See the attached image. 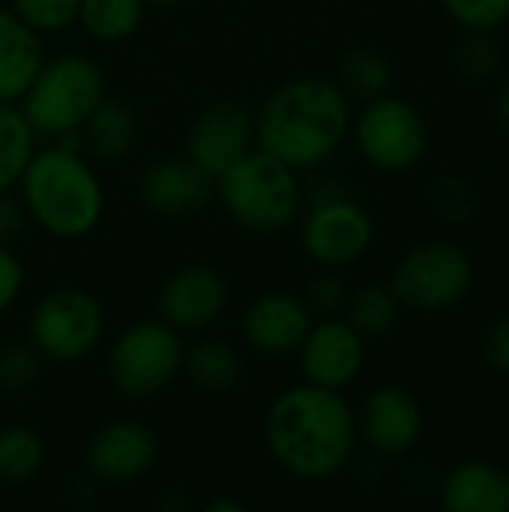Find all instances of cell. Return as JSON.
<instances>
[{"mask_svg": "<svg viewBox=\"0 0 509 512\" xmlns=\"http://www.w3.org/2000/svg\"><path fill=\"white\" fill-rule=\"evenodd\" d=\"M105 336V309L84 288L48 291L30 312V342L51 363H78Z\"/></svg>", "mask_w": 509, "mask_h": 512, "instance_id": "30bf717a", "label": "cell"}, {"mask_svg": "<svg viewBox=\"0 0 509 512\" xmlns=\"http://www.w3.org/2000/svg\"><path fill=\"white\" fill-rule=\"evenodd\" d=\"M453 66L459 78L471 84L489 81L504 66V48L495 39V30H462L453 45Z\"/></svg>", "mask_w": 509, "mask_h": 512, "instance_id": "4316f807", "label": "cell"}, {"mask_svg": "<svg viewBox=\"0 0 509 512\" xmlns=\"http://www.w3.org/2000/svg\"><path fill=\"white\" fill-rule=\"evenodd\" d=\"M480 354H483V363H486L495 375L509 378V312L507 315L492 318V324L483 330Z\"/></svg>", "mask_w": 509, "mask_h": 512, "instance_id": "d6a6232c", "label": "cell"}, {"mask_svg": "<svg viewBox=\"0 0 509 512\" xmlns=\"http://www.w3.org/2000/svg\"><path fill=\"white\" fill-rule=\"evenodd\" d=\"M108 381L123 399H153L180 378L183 333L162 318L129 324L108 348Z\"/></svg>", "mask_w": 509, "mask_h": 512, "instance_id": "52a82bcc", "label": "cell"}, {"mask_svg": "<svg viewBox=\"0 0 509 512\" xmlns=\"http://www.w3.org/2000/svg\"><path fill=\"white\" fill-rule=\"evenodd\" d=\"M426 432V411L417 393H411L402 384H381L357 411V435L360 441L384 456L396 459L411 453Z\"/></svg>", "mask_w": 509, "mask_h": 512, "instance_id": "7c38bea8", "label": "cell"}, {"mask_svg": "<svg viewBox=\"0 0 509 512\" xmlns=\"http://www.w3.org/2000/svg\"><path fill=\"white\" fill-rule=\"evenodd\" d=\"M498 120H501V126L509 132V75L504 78V84H501V90H498Z\"/></svg>", "mask_w": 509, "mask_h": 512, "instance_id": "d590c367", "label": "cell"}, {"mask_svg": "<svg viewBox=\"0 0 509 512\" xmlns=\"http://www.w3.org/2000/svg\"><path fill=\"white\" fill-rule=\"evenodd\" d=\"M399 312H402V303L396 300L390 285H363L348 294L342 318L369 342V339L387 336L396 327Z\"/></svg>", "mask_w": 509, "mask_h": 512, "instance_id": "cb8c5ba5", "label": "cell"}, {"mask_svg": "<svg viewBox=\"0 0 509 512\" xmlns=\"http://www.w3.org/2000/svg\"><path fill=\"white\" fill-rule=\"evenodd\" d=\"M45 441L30 426H3L0 429V483L21 486L39 477L45 468Z\"/></svg>", "mask_w": 509, "mask_h": 512, "instance_id": "d4e9b609", "label": "cell"}, {"mask_svg": "<svg viewBox=\"0 0 509 512\" xmlns=\"http://www.w3.org/2000/svg\"><path fill=\"white\" fill-rule=\"evenodd\" d=\"M375 243L372 213L351 195L321 186L303 195L300 246L309 261L324 270H342L369 255Z\"/></svg>", "mask_w": 509, "mask_h": 512, "instance_id": "ba28073f", "label": "cell"}, {"mask_svg": "<svg viewBox=\"0 0 509 512\" xmlns=\"http://www.w3.org/2000/svg\"><path fill=\"white\" fill-rule=\"evenodd\" d=\"M348 285L336 276V270H327L324 276L312 279L303 300L306 306L312 309L315 318H333V315H342L345 312V303H348Z\"/></svg>", "mask_w": 509, "mask_h": 512, "instance_id": "1f68e13d", "label": "cell"}, {"mask_svg": "<svg viewBox=\"0 0 509 512\" xmlns=\"http://www.w3.org/2000/svg\"><path fill=\"white\" fill-rule=\"evenodd\" d=\"M105 96V72L99 63L66 51L42 60L36 78L18 99V108L36 138L54 141L66 132H78Z\"/></svg>", "mask_w": 509, "mask_h": 512, "instance_id": "5b68a950", "label": "cell"}, {"mask_svg": "<svg viewBox=\"0 0 509 512\" xmlns=\"http://www.w3.org/2000/svg\"><path fill=\"white\" fill-rule=\"evenodd\" d=\"M42 369V354L33 348V342H6L0 348V390L3 393H21L27 390Z\"/></svg>", "mask_w": 509, "mask_h": 512, "instance_id": "f1b7e54d", "label": "cell"}, {"mask_svg": "<svg viewBox=\"0 0 509 512\" xmlns=\"http://www.w3.org/2000/svg\"><path fill=\"white\" fill-rule=\"evenodd\" d=\"M138 195L159 216H189L216 201V177L189 156L159 159L138 177Z\"/></svg>", "mask_w": 509, "mask_h": 512, "instance_id": "e0dca14e", "label": "cell"}, {"mask_svg": "<svg viewBox=\"0 0 509 512\" xmlns=\"http://www.w3.org/2000/svg\"><path fill=\"white\" fill-rule=\"evenodd\" d=\"M477 270L468 249L453 240H426L411 246L390 273V288L402 309L447 312L474 288Z\"/></svg>", "mask_w": 509, "mask_h": 512, "instance_id": "8992f818", "label": "cell"}, {"mask_svg": "<svg viewBox=\"0 0 509 512\" xmlns=\"http://www.w3.org/2000/svg\"><path fill=\"white\" fill-rule=\"evenodd\" d=\"M300 171L252 147L216 177V198L225 213L252 234H282L303 213Z\"/></svg>", "mask_w": 509, "mask_h": 512, "instance_id": "277c9868", "label": "cell"}, {"mask_svg": "<svg viewBox=\"0 0 509 512\" xmlns=\"http://www.w3.org/2000/svg\"><path fill=\"white\" fill-rule=\"evenodd\" d=\"M354 102L330 78H294L276 87L255 114V147L294 171L333 159L351 138Z\"/></svg>", "mask_w": 509, "mask_h": 512, "instance_id": "7a4b0ae2", "label": "cell"}, {"mask_svg": "<svg viewBox=\"0 0 509 512\" xmlns=\"http://www.w3.org/2000/svg\"><path fill=\"white\" fill-rule=\"evenodd\" d=\"M33 150L36 132L30 129L18 102H0V192L15 189Z\"/></svg>", "mask_w": 509, "mask_h": 512, "instance_id": "484cf974", "label": "cell"}, {"mask_svg": "<svg viewBox=\"0 0 509 512\" xmlns=\"http://www.w3.org/2000/svg\"><path fill=\"white\" fill-rule=\"evenodd\" d=\"M255 147V114L234 99L204 105L186 132V156L219 177L228 165Z\"/></svg>", "mask_w": 509, "mask_h": 512, "instance_id": "4fadbf2b", "label": "cell"}, {"mask_svg": "<svg viewBox=\"0 0 509 512\" xmlns=\"http://www.w3.org/2000/svg\"><path fill=\"white\" fill-rule=\"evenodd\" d=\"M24 291V267L18 255L0 243V315H6Z\"/></svg>", "mask_w": 509, "mask_h": 512, "instance_id": "836d02e7", "label": "cell"}, {"mask_svg": "<svg viewBox=\"0 0 509 512\" xmlns=\"http://www.w3.org/2000/svg\"><path fill=\"white\" fill-rule=\"evenodd\" d=\"M81 0H9V9L39 36L60 33L78 21Z\"/></svg>", "mask_w": 509, "mask_h": 512, "instance_id": "83f0119b", "label": "cell"}, {"mask_svg": "<svg viewBox=\"0 0 509 512\" xmlns=\"http://www.w3.org/2000/svg\"><path fill=\"white\" fill-rule=\"evenodd\" d=\"M462 30H501L509 21V0H441Z\"/></svg>", "mask_w": 509, "mask_h": 512, "instance_id": "4dcf8cb0", "label": "cell"}, {"mask_svg": "<svg viewBox=\"0 0 509 512\" xmlns=\"http://www.w3.org/2000/svg\"><path fill=\"white\" fill-rule=\"evenodd\" d=\"M504 63H507V66H509V48H507V51H504Z\"/></svg>", "mask_w": 509, "mask_h": 512, "instance_id": "f35d334b", "label": "cell"}, {"mask_svg": "<svg viewBox=\"0 0 509 512\" xmlns=\"http://www.w3.org/2000/svg\"><path fill=\"white\" fill-rule=\"evenodd\" d=\"M438 501L447 512H509V471L492 459H462L444 474Z\"/></svg>", "mask_w": 509, "mask_h": 512, "instance_id": "ac0fdd59", "label": "cell"}, {"mask_svg": "<svg viewBox=\"0 0 509 512\" xmlns=\"http://www.w3.org/2000/svg\"><path fill=\"white\" fill-rule=\"evenodd\" d=\"M228 282L207 264H186L174 270L159 288V318L177 333H204L228 309Z\"/></svg>", "mask_w": 509, "mask_h": 512, "instance_id": "5bb4252c", "label": "cell"}, {"mask_svg": "<svg viewBox=\"0 0 509 512\" xmlns=\"http://www.w3.org/2000/svg\"><path fill=\"white\" fill-rule=\"evenodd\" d=\"M351 138L363 162L384 174H405L429 153V123L423 111L393 93L360 105L351 120Z\"/></svg>", "mask_w": 509, "mask_h": 512, "instance_id": "9c48e42d", "label": "cell"}, {"mask_svg": "<svg viewBox=\"0 0 509 512\" xmlns=\"http://www.w3.org/2000/svg\"><path fill=\"white\" fill-rule=\"evenodd\" d=\"M45 60L42 36L0 6V102H18Z\"/></svg>", "mask_w": 509, "mask_h": 512, "instance_id": "d6986e66", "label": "cell"}, {"mask_svg": "<svg viewBox=\"0 0 509 512\" xmlns=\"http://www.w3.org/2000/svg\"><path fill=\"white\" fill-rule=\"evenodd\" d=\"M147 6H174V3H183V0H144Z\"/></svg>", "mask_w": 509, "mask_h": 512, "instance_id": "74e56055", "label": "cell"}, {"mask_svg": "<svg viewBox=\"0 0 509 512\" xmlns=\"http://www.w3.org/2000/svg\"><path fill=\"white\" fill-rule=\"evenodd\" d=\"M144 9V0H81L75 24H81L93 42L117 45L141 27Z\"/></svg>", "mask_w": 509, "mask_h": 512, "instance_id": "603a6c76", "label": "cell"}, {"mask_svg": "<svg viewBox=\"0 0 509 512\" xmlns=\"http://www.w3.org/2000/svg\"><path fill=\"white\" fill-rule=\"evenodd\" d=\"M306 384L345 393L366 366V339L342 318H315L294 351Z\"/></svg>", "mask_w": 509, "mask_h": 512, "instance_id": "8fae6325", "label": "cell"}, {"mask_svg": "<svg viewBox=\"0 0 509 512\" xmlns=\"http://www.w3.org/2000/svg\"><path fill=\"white\" fill-rule=\"evenodd\" d=\"M273 462L306 483L342 474L357 450V411L339 390L297 384L282 390L264 414Z\"/></svg>", "mask_w": 509, "mask_h": 512, "instance_id": "6da1fadb", "label": "cell"}, {"mask_svg": "<svg viewBox=\"0 0 509 512\" xmlns=\"http://www.w3.org/2000/svg\"><path fill=\"white\" fill-rule=\"evenodd\" d=\"M204 512H243V504L240 501H225V498H216V501H210Z\"/></svg>", "mask_w": 509, "mask_h": 512, "instance_id": "8d00e7d4", "label": "cell"}, {"mask_svg": "<svg viewBox=\"0 0 509 512\" xmlns=\"http://www.w3.org/2000/svg\"><path fill=\"white\" fill-rule=\"evenodd\" d=\"M135 138H138L135 111L126 102L111 99V96H105L99 102V108L81 126L84 153H90L102 162H117V159L129 156V150L135 147Z\"/></svg>", "mask_w": 509, "mask_h": 512, "instance_id": "44dd1931", "label": "cell"}, {"mask_svg": "<svg viewBox=\"0 0 509 512\" xmlns=\"http://www.w3.org/2000/svg\"><path fill=\"white\" fill-rule=\"evenodd\" d=\"M429 207L435 210V216H441L444 222L462 225L474 216V192L465 180L444 174L429 186Z\"/></svg>", "mask_w": 509, "mask_h": 512, "instance_id": "f546056e", "label": "cell"}, {"mask_svg": "<svg viewBox=\"0 0 509 512\" xmlns=\"http://www.w3.org/2000/svg\"><path fill=\"white\" fill-rule=\"evenodd\" d=\"M15 186L27 219L54 240H81L105 216V186L81 150L36 147Z\"/></svg>", "mask_w": 509, "mask_h": 512, "instance_id": "3957f363", "label": "cell"}, {"mask_svg": "<svg viewBox=\"0 0 509 512\" xmlns=\"http://www.w3.org/2000/svg\"><path fill=\"white\" fill-rule=\"evenodd\" d=\"M246 363L243 354L216 336H201L192 345H183V369L180 375H186L195 387L207 390V393H228L243 381Z\"/></svg>", "mask_w": 509, "mask_h": 512, "instance_id": "ffe728a7", "label": "cell"}, {"mask_svg": "<svg viewBox=\"0 0 509 512\" xmlns=\"http://www.w3.org/2000/svg\"><path fill=\"white\" fill-rule=\"evenodd\" d=\"M336 84L351 102H372L384 93H390L393 84V63L381 48L357 45L342 54L336 69Z\"/></svg>", "mask_w": 509, "mask_h": 512, "instance_id": "7402d4cb", "label": "cell"}, {"mask_svg": "<svg viewBox=\"0 0 509 512\" xmlns=\"http://www.w3.org/2000/svg\"><path fill=\"white\" fill-rule=\"evenodd\" d=\"M156 459H159L156 432L138 420H111L99 426L84 447L87 474L99 483H114V486L141 480L144 474L153 471Z\"/></svg>", "mask_w": 509, "mask_h": 512, "instance_id": "9a60e30c", "label": "cell"}, {"mask_svg": "<svg viewBox=\"0 0 509 512\" xmlns=\"http://www.w3.org/2000/svg\"><path fill=\"white\" fill-rule=\"evenodd\" d=\"M27 225V210L21 204V198L12 195V189L0 192V243L9 246Z\"/></svg>", "mask_w": 509, "mask_h": 512, "instance_id": "e575fe53", "label": "cell"}, {"mask_svg": "<svg viewBox=\"0 0 509 512\" xmlns=\"http://www.w3.org/2000/svg\"><path fill=\"white\" fill-rule=\"evenodd\" d=\"M312 321L315 315L306 306L303 294L264 291L246 306L240 333L252 351L267 354V357H285L300 348Z\"/></svg>", "mask_w": 509, "mask_h": 512, "instance_id": "2e32d148", "label": "cell"}]
</instances>
